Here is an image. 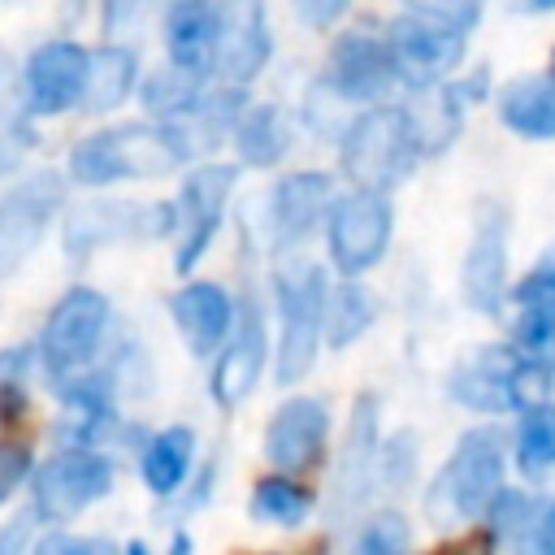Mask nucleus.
Listing matches in <instances>:
<instances>
[{
	"label": "nucleus",
	"mask_w": 555,
	"mask_h": 555,
	"mask_svg": "<svg viewBox=\"0 0 555 555\" xmlns=\"http://www.w3.org/2000/svg\"><path fill=\"white\" fill-rule=\"evenodd\" d=\"M477 22H481V4L473 0H421L395 13L382 39L399 82H408L412 91L442 87L460 65Z\"/></svg>",
	"instance_id": "1"
},
{
	"label": "nucleus",
	"mask_w": 555,
	"mask_h": 555,
	"mask_svg": "<svg viewBox=\"0 0 555 555\" xmlns=\"http://www.w3.org/2000/svg\"><path fill=\"white\" fill-rule=\"evenodd\" d=\"M503 434L494 425H473L460 434L455 451L442 460L425 490V516L434 525H468L490 512L503 494Z\"/></svg>",
	"instance_id": "2"
},
{
	"label": "nucleus",
	"mask_w": 555,
	"mask_h": 555,
	"mask_svg": "<svg viewBox=\"0 0 555 555\" xmlns=\"http://www.w3.org/2000/svg\"><path fill=\"white\" fill-rule=\"evenodd\" d=\"M191 156V147L182 143V134L173 126H117V130H100L91 139H82L69 152V173L74 182L87 186H104L117 178H160L173 173L182 160Z\"/></svg>",
	"instance_id": "3"
},
{
	"label": "nucleus",
	"mask_w": 555,
	"mask_h": 555,
	"mask_svg": "<svg viewBox=\"0 0 555 555\" xmlns=\"http://www.w3.org/2000/svg\"><path fill=\"white\" fill-rule=\"evenodd\" d=\"M343 169L356 182V191L390 195L421 160L416 130L403 104H373L343 130Z\"/></svg>",
	"instance_id": "4"
},
{
	"label": "nucleus",
	"mask_w": 555,
	"mask_h": 555,
	"mask_svg": "<svg viewBox=\"0 0 555 555\" xmlns=\"http://www.w3.org/2000/svg\"><path fill=\"white\" fill-rule=\"evenodd\" d=\"M278 312H282V338H278V386H295L312 373L317 364V343L325 325V269L317 260H291L273 278Z\"/></svg>",
	"instance_id": "5"
},
{
	"label": "nucleus",
	"mask_w": 555,
	"mask_h": 555,
	"mask_svg": "<svg viewBox=\"0 0 555 555\" xmlns=\"http://www.w3.org/2000/svg\"><path fill=\"white\" fill-rule=\"evenodd\" d=\"M551 373L533 369L525 356H516L503 343L490 347H473L468 356L455 360V369L447 373V395L473 412H520L525 403H533V386H542Z\"/></svg>",
	"instance_id": "6"
},
{
	"label": "nucleus",
	"mask_w": 555,
	"mask_h": 555,
	"mask_svg": "<svg viewBox=\"0 0 555 555\" xmlns=\"http://www.w3.org/2000/svg\"><path fill=\"white\" fill-rule=\"evenodd\" d=\"M390 230H395L390 195L351 191V195L334 199L330 212H325L330 260L338 264L343 278H360L364 269H373V264L386 256V247H390Z\"/></svg>",
	"instance_id": "7"
},
{
	"label": "nucleus",
	"mask_w": 555,
	"mask_h": 555,
	"mask_svg": "<svg viewBox=\"0 0 555 555\" xmlns=\"http://www.w3.org/2000/svg\"><path fill=\"white\" fill-rule=\"evenodd\" d=\"M507 225L512 217L503 204H481L460 264V295L481 317H499L507 299Z\"/></svg>",
	"instance_id": "8"
},
{
	"label": "nucleus",
	"mask_w": 555,
	"mask_h": 555,
	"mask_svg": "<svg viewBox=\"0 0 555 555\" xmlns=\"http://www.w3.org/2000/svg\"><path fill=\"white\" fill-rule=\"evenodd\" d=\"M104 325H108V299L91 286H74L69 295H61V304L52 308L48 325H43V338H39V351H43V364L52 377H69L78 373L100 338H104Z\"/></svg>",
	"instance_id": "9"
},
{
	"label": "nucleus",
	"mask_w": 555,
	"mask_h": 555,
	"mask_svg": "<svg viewBox=\"0 0 555 555\" xmlns=\"http://www.w3.org/2000/svg\"><path fill=\"white\" fill-rule=\"evenodd\" d=\"M325 87L338 95V100H356V104H382L395 87H399V74H395V61L386 52V39L382 35H369V30H347L330 43V56H325Z\"/></svg>",
	"instance_id": "10"
},
{
	"label": "nucleus",
	"mask_w": 555,
	"mask_h": 555,
	"mask_svg": "<svg viewBox=\"0 0 555 555\" xmlns=\"http://www.w3.org/2000/svg\"><path fill=\"white\" fill-rule=\"evenodd\" d=\"M325 442H330V408L317 395L286 399L264 425V460L282 477L317 468L325 455Z\"/></svg>",
	"instance_id": "11"
},
{
	"label": "nucleus",
	"mask_w": 555,
	"mask_h": 555,
	"mask_svg": "<svg viewBox=\"0 0 555 555\" xmlns=\"http://www.w3.org/2000/svg\"><path fill=\"white\" fill-rule=\"evenodd\" d=\"M113 490V464L95 451H65L35 477V516L69 520Z\"/></svg>",
	"instance_id": "12"
},
{
	"label": "nucleus",
	"mask_w": 555,
	"mask_h": 555,
	"mask_svg": "<svg viewBox=\"0 0 555 555\" xmlns=\"http://www.w3.org/2000/svg\"><path fill=\"white\" fill-rule=\"evenodd\" d=\"M238 182V169L234 165H199L186 173L182 182V199H178V212L173 221H182V243H178V273H191L195 260L208 251L221 217H225V199Z\"/></svg>",
	"instance_id": "13"
},
{
	"label": "nucleus",
	"mask_w": 555,
	"mask_h": 555,
	"mask_svg": "<svg viewBox=\"0 0 555 555\" xmlns=\"http://www.w3.org/2000/svg\"><path fill=\"white\" fill-rule=\"evenodd\" d=\"M264 356H269L264 308H260L256 295H243L238 321L230 325V338H225V347L217 356V369H212V399L221 408H238L251 395V386L260 382Z\"/></svg>",
	"instance_id": "14"
},
{
	"label": "nucleus",
	"mask_w": 555,
	"mask_h": 555,
	"mask_svg": "<svg viewBox=\"0 0 555 555\" xmlns=\"http://www.w3.org/2000/svg\"><path fill=\"white\" fill-rule=\"evenodd\" d=\"M61 178L56 173H30L0 199V278L26 260V251L39 243V234L52 221V208L61 204Z\"/></svg>",
	"instance_id": "15"
},
{
	"label": "nucleus",
	"mask_w": 555,
	"mask_h": 555,
	"mask_svg": "<svg viewBox=\"0 0 555 555\" xmlns=\"http://www.w3.org/2000/svg\"><path fill=\"white\" fill-rule=\"evenodd\" d=\"M225 13L230 9H217V4H204V0H182V4L169 9L165 43H169L173 69H182L191 78H204L208 69H217L221 39H225Z\"/></svg>",
	"instance_id": "16"
},
{
	"label": "nucleus",
	"mask_w": 555,
	"mask_h": 555,
	"mask_svg": "<svg viewBox=\"0 0 555 555\" xmlns=\"http://www.w3.org/2000/svg\"><path fill=\"white\" fill-rule=\"evenodd\" d=\"M87 82V52L69 39L43 43L26 65V95L35 113H61L82 100Z\"/></svg>",
	"instance_id": "17"
},
{
	"label": "nucleus",
	"mask_w": 555,
	"mask_h": 555,
	"mask_svg": "<svg viewBox=\"0 0 555 555\" xmlns=\"http://www.w3.org/2000/svg\"><path fill=\"white\" fill-rule=\"evenodd\" d=\"M269 221H273V238L282 247L299 243L334 204V178L321 173V169H299V173H286L273 195H269Z\"/></svg>",
	"instance_id": "18"
},
{
	"label": "nucleus",
	"mask_w": 555,
	"mask_h": 555,
	"mask_svg": "<svg viewBox=\"0 0 555 555\" xmlns=\"http://www.w3.org/2000/svg\"><path fill=\"white\" fill-rule=\"evenodd\" d=\"M173 225V204H87V212H74L65 225L69 251L95 247L117 234H165Z\"/></svg>",
	"instance_id": "19"
},
{
	"label": "nucleus",
	"mask_w": 555,
	"mask_h": 555,
	"mask_svg": "<svg viewBox=\"0 0 555 555\" xmlns=\"http://www.w3.org/2000/svg\"><path fill=\"white\" fill-rule=\"evenodd\" d=\"M169 312H173V321H178V330L195 356L217 351L234 325V304L217 282H186L169 299Z\"/></svg>",
	"instance_id": "20"
},
{
	"label": "nucleus",
	"mask_w": 555,
	"mask_h": 555,
	"mask_svg": "<svg viewBox=\"0 0 555 555\" xmlns=\"http://www.w3.org/2000/svg\"><path fill=\"white\" fill-rule=\"evenodd\" d=\"M377 447H382V434H377V399L373 395H360L351 403V416H347V442H343V468H338V486H334V503L338 507H356L373 481V468H377Z\"/></svg>",
	"instance_id": "21"
},
{
	"label": "nucleus",
	"mask_w": 555,
	"mask_h": 555,
	"mask_svg": "<svg viewBox=\"0 0 555 555\" xmlns=\"http://www.w3.org/2000/svg\"><path fill=\"white\" fill-rule=\"evenodd\" d=\"M499 117L520 139H533V143L555 139V74H520L503 82Z\"/></svg>",
	"instance_id": "22"
},
{
	"label": "nucleus",
	"mask_w": 555,
	"mask_h": 555,
	"mask_svg": "<svg viewBox=\"0 0 555 555\" xmlns=\"http://www.w3.org/2000/svg\"><path fill=\"white\" fill-rule=\"evenodd\" d=\"M269 52H273V39H269L260 4H243V9L225 13V39H221L217 69L230 78V87H247L264 69Z\"/></svg>",
	"instance_id": "23"
},
{
	"label": "nucleus",
	"mask_w": 555,
	"mask_h": 555,
	"mask_svg": "<svg viewBox=\"0 0 555 555\" xmlns=\"http://www.w3.org/2000/svg\"><path fill=\"white\" fill-rule=\"evenodd\" d=\"M234 152L243 165H256V169H269L286 156L291 147V121L278 104H251L238 113L234 121Z\"/></svg>",
	"instance_id": "24"
},
{
	"label": "nucleus",
	"mask_w": 555,
	"mask_h": 555,
	"mask_svg": "<svg viewBox=\"0 0 555 555\" xmlns=\"http://www.w3.org/2000/svg\"><path fill=\"white\" fill-rule=\"evenodd\" d=\"M377 321V295L360 282V278H343L330 295H325V325H321V338L330 347H351L364 330H373Z\"/></svg>",
	"instance_id": "25"
},
{
	"label": "nucleus",
	"mask_w": 555,
	"mask_h": 555,
	"mask_svg": "<svg viewBox=\"0 0 555 555\" xmlns=\"http://www.w3.org/2000/svg\"><path fill=\"white\" fill-rule=\"evenodd\" d=\"M134 69H139V61L130 48L108 43V48L91 52L87 56V82H82V108H91V113L117 108L134 87Z\"/></svg>",
	"instance_id": "26"
},
{
	"label": "nucleus",
	"mask_w": 555,
	"mask_h": 555,
	"mask_svg": "<svg viewBox=\"0 0 555 555\" xmlns=\"http://www.w3.org/2000/svg\"><path fill=\"white\" fill-rule=\"evenodd\" d=\"M191 455H195V434L186 425L160 429L143 451V481L152 486V494H173L191 468Z\"/></svg>",
	"instance_id": "27"
},
{
	"label": "nucleus",
	"mask_w": 555,
	"mask_h": 555,
	"mask_svg": "<svg viewBox=\"0 0 555 555\" xmlns=\"http://www.w3.org/2000/svg\"><path fill=\"white\" fill-rule=\"evenodd\" d=\"M516 464L529 477H542L555 468V403L533 399L520 408L516 421Z\"/></svg>",
	"instance_id": "28"
},
{
	"label": "nucleus",
	"mask_w": 555,
	"mask_h": 555,
	"mask_svg": "<svg viewBox=\"0 0 555 555\" xmlns=\"http://www.w3.org/2000/svg\"><path fill=\"white\" fill-rule=\"evenodd\" d=\"M312 512V490L299 481V477H282V473H269L256 481L251 490V516L264 520V525H299L304 516Z\"/></svg>",
	"instance_id": "29"
},
{
	"label": "nucleus",
	"mask_w": 555,
	"mask_h": 555,
	"mask_svg": "<svg viewBox=\"0 0 555 555\" xmlns=\"http://www.w3.org/2000/svg\"><path fill=\"white\" fill-rule=\"evenodd\" d=\"M204 91H199V78L182 74V69H156L147 82H143V104L147 113H156L165 126H182L195 108H199Z\"/></svg>",
	"instance_id": "30"
},
{
	"label": "nucleus",
	"mask_w": 555,
	"mask_h": 555,
	"mask_svg": "<svg viewBox=\"0 0 555 555\" xmlns=\"http://www.w3.org/2000/svg\"><path fill=\"white\" fill-rule=\"evenodd\" d=\"M512 351L533 369L555 373V304H520V317L512 321Z\"/></svg>",
	"instance_id": "31"
},
{
	"label": "nucleus",
	"mask_w": 555,
	"mask_h": 555,
	"mask_svg": "<svg viewBox=\"0 0 555 555\" xmlns=\"http://www.w3.org/2000/svg\"><path fill=\"white\" fill-rule=\"evenodd\" d=\"M408 546H412V529L399 512H382L356 538V555H408Z\"/></svg>",
	"instance_id": "32"
},
{
	"label": "nucleus",
	"mask_w": 555,
	"mask_h": 555,
	"mask_svg": "<svg viewBox=\"0 0 555 555\" xmlns=\"http://www.w3.org/2000/svg\"><path fill=\"white\" fill-rule=\"evenodd\" d=\"M512 555H555V499L533 503L525 529L512 538Z\"/></svg>",
	"instance_id": "33"
},
{
	"label": "nucleus",
	"mask_w": 555,
	"mask_h": 555,
	"mask_svg": "<svg viewBox=\"0 0 555 555\" xmlns=\"http://www.w3.org/2000/svg\"><path fill=\"white\" fill-rule=\"evenodd\" d=\"M412 464H416V451H412V434H408V429L390 434V438L377 447V468H382V481H390V490L408 486Z\"/></svg>",
	"instance_id": "34"
},
{
	"label": "nucleus",
	"mask_w": 555,
	"mask_h": 555,
	"mask_svg": "<svg viewBox=\"0 0 555 555\" xmlns=\"http://www.w3.org/2000/svg\"><path fill=\"white\" fill-rule=\"evenodd\" d=\"M512 299L516 304H538V299H546V304H555V243L538 256V264L512 286Z\"/></svg>",
	"instance_id": "35"
},
{
	"label": "nucleus",
	"mask_w": 555,
	"mask_h": 555,
	"mask_svg": "<svg viewBox=\"0 0 555 555\" xmlns=\"http://www.w3.org/2000/svg\"><path fill=\"white\" fill-rule=\"evenodd\" d=\"M39 555H121L108 538H74V533H48L39 542Z\"/></svg>",
	"instance_id": "36"
},
{
	"label": "nucleus",
	"mask_w": 555,
	"mask_h": 555,
	"mask_svg": "<svg viewBox=\"0 0 555 555\" xmlns=\"http://www.w3.org/2000/svg\"><path fill=\"white\" fill-rule=\"evenodd\" d=\"M26 468H30V451H26L22 442H17V447L4 442V447H0V503L13 494V486L26 477Z\"/></svg>",
	"instance_id": "37"
},
{
	"label": "nucleus",
	"mask_w": 555,
	"mask_h": 555,
	"mask_svg": "<svg viewBox=\"0 0 555 555\" xmlns=\"http://www.w3.org/2000/svg\"><path fill=\"white\" fill-rule=\"evenodd\" d=\"M429 555H490V538L486 533H464V538H455V542H447Z\"/></svg>",
	"instance_id": "38"
},
{
	"label": "nucleus",
	"mask_w": 555,
	"mask_h": 555,
	"mask_svg": "<svg viewBox=\"0 0 555 555\" xmlns=\"http://www.w3.org/2000/svg\"><path fill=\"white\" fill-rule=\"evenodd\" d=\"M30 520H35V516H17V520L0 533V555H17V551L26 546V538H30Z\"/></svg>",
	"instance_id": "39"
},
{
	"label": "nucleus",
	"mask_w": 555,
	"mask_h": 555,
	"mask_svg": "<svg viewBox=\"0 0 555 555\" xmlns=\"http://www.w3.org/2000/svg\"><path fill=\"white\" fill-rule=\"evenodd\" d=\"M299 17L304 22H312V26H330L334 17H343V4H299Z\"/></svg>",
	"instance_id": "40"
},
{
	"label": "nucleus",
	"mask_w": 555,
	"mask_h": 555,
	"mask_svg": "<svg viewBox=\"0 0 555 555\" xmlns=\"http://www.w3.org/2000/svg\"><path fill=\"white\" fill-rule=\"evenodd\" d=\"M126 555H152V551H147L143 542H130V546H126ZM169 555H191V538H186V533H178V538H173V546H169Z\"/></svg>",
	"instance_id": "41"
},
{
	"label": "nucleus",
	"mask_w": 555,
	"mask_h": 555,
	"mask_svg": "<svg viewBox=\"0 0 555 555\" xmlns=\"http://www.w3.org/2000/svg\"><path fill=\"white\" fill-rule=\"evenodd\" d=\"M546 74H555V48H551V69H546Z\"/></svg>",
	"instance_id": "42"
}]
</instances>
